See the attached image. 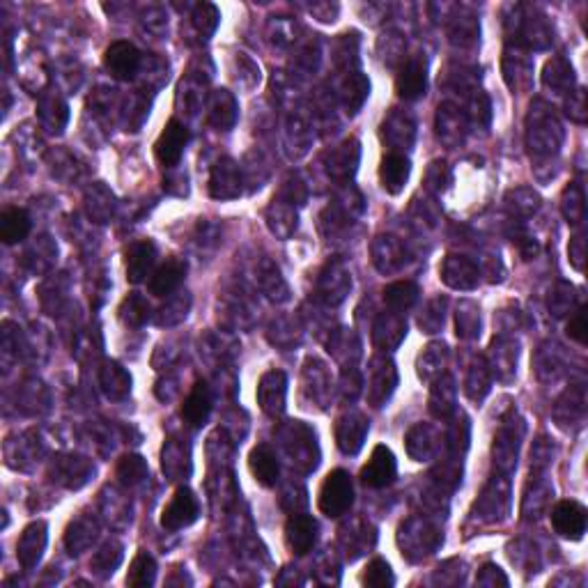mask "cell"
Listing matches in <instances>:
<instances>
[{
	"label": "cell",
	"instance_id": "cell-1",
	"mask_svg": "<svg viewBox=\"0 0 588 588\" xmlns=\"http://www.w3.org/2000/svg\"><path fill=\"white\" fill-rule=\"evenodd\" d=\"M354 504V483L345 469H333L324 478L320 494H317V508L327 517H340L350 511Z\"/></svg>",
	"mask_w": 588,
	"mask_h": 588
},
{
	"label": "cell",
	"instance_id": "cell-2",
	"mask_svg": "<svg viewBox=\"0 0 588 588\" xmlns=\"http://www.w3.org/2000/svg\"><path fill=\"white\" fill-rule=\"evenodd\" d=\"M586 508L579 501L563 499L552 508V527L566 540H582L586 533Z\"/></svg>",
	"mask_w": 588,
	"mask_h": 588
},
{
	"label": "cell",
	"instance_id": "cell-3",
	"mask_svg": "<svg viewBox=\"0 0 588 588\" xmlns=\"http://www.w3.org/2000/svg\"><path fill=\"white\" fill-rule=\"evenodd\" d=\"M198 497L189 488H179L178 492L172 494V499L168 501L166 508H163L162 527L166 531H179L184 527H191L198 520Z\"/></svg>",
	"mask_w": 588,
	"mask_h": 588
},
{
	"label": "cell",
	"instance_id": "cell-4",
	"mask_svg": "<svg viewBox=\"0 0 588 588\" xmlns=\"http://www.w3.org/2000/svg\"><path fill=\"white\" fill-rule=\"evenodd\" d=\"M187 143H189V129L184 127L179 120H171V123L163 127V131L159 133V139H156L155 143L156 162L162 163L163 168L178 166Z\"/></svg>",
	"mask_w": 588,
	"mask_h": 588
},
{
	"label": "cell",
	"instance_id": "cell-5",
	"mask_svg": "<svg viewBox=\"0 0 588 588\" xmlns=\"http://www.w3.org/2000/svg\"><path fill=\"white\" fill-rule=\"evenodd\" d=\"M395 472H398V465H395L393 450L379 444L372 449L370 460L361 469V483L372 489L386 488L395 481Z\"/></svg>",
	"mask_w": 588,
	"mask_h": 588
},
{
	"label": "cell",
	"instance_id": "cell-6",
	"mask_svg": "<svg viewBox=\"0 0 588 588\" xmlns=\"http://www.w3.org/2000/svg\"><path fill=\"white\" fill-rule=\"evenodd\" d=\"M104 67L117 81H131L140 67V51L131 42H113L104 51Z\"/></svg>",
	"mask_w": 588,
	"mask_h": 588
},
{
	"label": "cell",
	"instance_id": "cell-7",
	"mask_svg": "<svg viewBox=\"0 0 588 588\" xmlns=\"http://www.w3.org/2000/svg\"><path fill=\"white\" fill-rule=\"evenodd\" d=\"M285 398H288V377H285V372H265L260 384H258V402H260L266 417H281L285 411Z\"/></svg>",
	"mask_w": 588,
	"mask_h": 588
},
{
	"label": "cell",
	"instance_id": "cell-8",
	"mask_svg": "<svg viewBox=\"0 0 588 588\" xmlns=\"http://www.w3.org/2000/svg\"><path fill=\"white\" fill-rule=\"evenodd\" d=\"M242 194V172L230 156H223L210 175V195L217 200H233Z\"/></svg>",
	"mask_w": 588,
	"mask_h": 588
},
{
	"label": "cell",
	"instance_id": "cell-9",
	"mask_svg": "<svg viewBox=\"0 0 588 588\" xmlns=\"http://www.w3.org/2000/svg\"><path fill=\"white\" fill-rule=\"evenodd\" d=\"M427 88V67L421 58H411L405 65L400 67L398 76H395V92L400 99L414 101L421 99L425 95Z\"/></svg>",
	"mask_w": 588,
	"mask_h": 588
},
{
	"label": "cell",
	"instance_id": "cell-10",
	"mask_svg": "<svg viewBox=\"0 0 588 588\" xmlns=\"http://www.w3.org/2000/svg\"><path fill=\"white\" fill-rule=\"evenodd\" d=\"M317 540V522L311 515H294L285 524V544L297 556H304L313 550Z\"/></svg>",
	"mask_w": 588,
	"mask_h": 588
},
{
	"label": "cell",
	"instance_id": "cell-11",
	"mask_svg": "<svg viewBox=\"0 0 588 588\" xmlns=\"http://www.w3.org/2000/svg\"><path fill=\"white\" fill-rule=\"evenodd\" d=\"M156 260V246L147 239L143 242H133L127 250H124V262H127V281L129 283H143L145 278L150 276L152 266Z\"/></svg>",
	"mask_w": 588,
	"mask_h": 588
},
{
	"label": "cell",
	"instance_id": "cell-12",
	"mask_svg": "<svg viewBox=\"0 0 588 588\" xmlns=\"http://www.w3.org/2000/svg\"><path fill=\"white\" fill-rule=\"evenodd\" d=\"M409 172L411 163L405 155H400V152L384 155L382 163H379V182H382L384 191L391 195H398L400 191L405 189Z\"/></svg>",
	"mask_w": 588,
	"mask_h": 588
},
{
	"label": "cell",
	"instance_id": "cell-13",
	"mask_svg": "<svg viewBox=\"0 0 588 588\" xmlns=\"http://www.w3.org/2000/svg\"><path fill=\"white\" fill-rule=\"evenodd\" d=\"M444 283L456 290H473L478 285V266L465 256H449L441 266Z\"/></svg>",
	"mask_w": 588,
	"mask_h": 588
},
{
	"label": "cell",
	"instance_id": "cell-14",
	"mask_svg": "<svg viewBox=\"0 0 588 588\" xmlns=\"http://www.w3.org/2000/svg\"><path fill=\"white\" fill-rule=\"evenodd\" d=\"M368 433V421L361 414H347L338 421L336 425V441H338V449L347 456H354L359 453V449L363 446V439Z\"/></svg>",
	"mask_w": 588,
	"mask_h": 588
},
{
	"label": "cell",
	"instance_id": "cell-15",
	"mask_svg": "<svg viewBox=\"0 0 588 588\" xmlns=\"http://www.w3.org/2000/svg\"><path fill=\"white\" fill-rule=\"evenodd\" d=\"M184 276H187V265L182 260L171 258V260H166L152 272L150 292L155 297H168V294H172L182 285Z\"/></svg>",
	"mask_w": 588,
	"mask_h": 588
},
{
	"label": "cell",
	"instance_id": "cell-16",
	"mask_svg": "<svg viewBox=\"0 0 588 588\" xmlns=\"http://www.w3.org/2000/svg\"><path fill=\"white\" fill-rule=\"evenodd\" d=\"M249 469L262 488H274L278 481V473H281L276 453H274V450L269 449L266 444H260L250 450Z\"/></svg>",
	"mask_w": 588,
	"mask_h": 588
},
{
	"label": "cell",
	"instance_id": "cell-17",
	"mask_svg": "<svg viewBox=\"0 0 588 588\" xmlns=\"http://www.w3.org/2000/svg\"><path fill=\"white\" fill-rule=\"evenodd\" d=\"M211 411V398L210 391L203 382H195L191 393L184 398L182 405V421L189 427H203L205 425L207 417Z\"/></svg>",
	"mask_w": 588,
	"mask_h": 588
},
{
	"label": "cell",
	"instance_id": "cell-18",
	"mask_svg": "<svg viewBox=\"0 0 588 588\" xmlns=\"http://www.w3.org/2000/svg\"><path fill=\"white\" fill-rule=\"evenodd\" d=\"M46 544V524L33 522L30 527L23 528L21 538L17 544V556L21 560L23 568H33L39 560Z\"/></svg>",
	"mask_w": 588,
	"mask_h": 588
},
{
	"label": "cell",
	"instance_id": "cell-19",
	"mask_svg": "<svg viewBox=\"0 0 588 588\" xmlns=\"http://www.w3.org/2000/svg\"><path fill=\"white\" fill-rule=\"evenodd\" d=\"M372 379H370V389H368V395H370L372 407H382L389 395L393 393V386L398 382L395 377V368L391 361H375L372 363Z\"/></svg>",
	"mask_w": 588,
	"mask_h": 588
},
{
	"label": "cell",
	"instance_id": "cell-20",
	"mask_svg": "<svg viewBox=\"0 0 588 588\" xmlns=\"http://www.w3.org/2000/svg\"><path fill=\"white\" fill-rule=\"evenodd\" d=\"M30 234V217L26 210L10 207L0 214V239L3 244H19Z\"/></svg>",
	"mask_w": 588,
	"mask_h": 588
},
{
	"label": "cell",
	"instance_id": "cell-21",
	"mask_svg": "<svg viewBox=\"0 0 588 588\" xmlns=\"http://www.w3.org/2000/svg\"><path fill=\"white\" fill-rule=\"evenodd\" d=\"M407 324L402 320V315L398 313H386L377 320L375 324V345L382 347V350H393L398 347L400 340L405 338Z\"/></svg>",
	"mask_w": 588,
	"mask_h": 588
},
{
	"label": "cell",
	"instance_id": "cell-22",
	"mask_svg": "<svg viewBox=\"0 0 588 588\" xmlns=\"http://www.w3.org/2000/svg\"><path fill=\"white\" fill-rule=\"evenodd\" d=\"M237 120V101L228 90H217L210 97V123L219 129H230Z\"/></svg>",
	"mask_w": 588,
	"mask_h": 588
},
{
	"label": "cell",
	"instance_id": "cell-23",
	"mask_svg": "<svg viewBox=\"0 0 588 588\" xmlns=\"http://www.w3.org/2000/svg\"><path fill=\"white\" fill-rule=\"evenodd\" d=\"M417 301L418 285L411 283V281H398V283L386 285V290H384V304L389 306L391 313H398V315L409 311Z\"/></svg>",
	"mask_w": 588,
	"mask_h": 588
},
{
	"label": "cell",
	"instance_id": "cell-24",
	"mask_svg": "<svg viewBox=\"0 0 588 588\" xmlns=\"http://www.w3.org/2000/svg\"><path fill=\"white\" fill-rule=\"evenodd\" d=\"M156 579V563L147 552H139L133 556L131 566L127 572V586L133 588H145L152 586Z\"/></svg>",
	"mask_w": 588,
	"mask_h": 588
},
{
	"label": "cell",
	"instance_id": "cell-25",
	"mask_svg": "<svg viewBox=\"0 0 588 588\" xmlns=\"http://www.w3.org/2000/svg\"><path fill=\"white\" fill-rule=\"evenodd\" d=\"M559 129L560 127L554 117L536 113V123H533V129H528V145L533 147V145L538 143V140L544 136V150H554L560 140Z\"/></svg>",
	"mask_w": 588,
	"mask_h": 588
},
{
	"label": "cell",
	"instance_id": "cell-26",
	"mask_svg": "<svg viewBox=\"0 0 588 588\" xmlns=\"http://www.w3.org/2000/svg\"><path fill=\"white\" fill-rule=\"evenodd\" d=\"M345 106H347V113H356L366 101L368 92H370V83L363 74H350V78L345 81Z\"/></svg>",
	"mask_w": 588,
	"mask_h": 588
},
{
	"label": "cell",
	"instance_id": "cell-27",
	"mask_svg": "<svg viewBox=\"0 0 588 588\" xmlns=\"http://www.w3.org/2000/svg\"><path fill=\"white\" fill-rule=\"evenodd\" d=\"M120 317L129 327H140L150 317V306H147V301L140 294H129L127 299L123 301V306H120Z\"/></svg>",
	"mask_w": 588,
	"mask_h": 588
},
{
	"label": "cell",
	"instance_id": "cell-28",
	"mask_svg": "<svg viewBox=\"0 0 588 588\" xmlns=\"http://www.w3.org/2000/svg\"><path fill=\"white\" fill-rule=\"evenodd\" d=\"M266 219H269V221H276L278 219V223H274L269 228L276 234H281V237H290V234L294 233V228H297V211L290 205H285V203H276V200H274V205L272 210H269V214H266Z\"/></svg>",
	"mask_w": 588,
	"mask_h": 588
},
{
	"label": "cell",
	"instance_id": "cell-29",
	"mask_svg": "<svg viewBox=\"0 0 588 588\" xmlns=\"http://www.w3.org/2000/svg\"><path fill=\"white\" fill-rule=\"evenodd\" d=\"M544 85L552 90H566L572 85V67L563 58H554L544 67Z\"/></svg>",
	"mask_w": 588,
	"mask_h": 588
},
{
	"label": "cell",
	"instance_id": "cell-30",
	"mask_svg": "<svg viewBox=\"0 0 588 588\" xmlns=\"http://www.w3.org/2000/svg\"><path fill=\"white\" fill-rule=\"evenodd\" d=\"M361 582L372 588H384V586H393L395 577H393V570H391V566L386 560L375 559L366 566V572H363Z\"/></svg>",
	"mask_w": 588,
	"mask_h": 588
},
{
	"label": "cell",
	"instance_id": "cell-31",
	"mask_svg": "<svg viewBox=\"0 0 588 588\" xmlns=\"http://www.w3.org/2000/svg\"><path fill=\"white\" fill-rule=\"evenodd\" d=\"M147 473V465L140 456H124L117 465V478H120V483L123 485H136L140 483Z\"/></svg>",
	"mask_w": 588,
	"mask_h": 588
},
{
	"label": "cell",
	"instance_id": "cell-32",
	"mask_svg": "<svg viewBox=\"0 0 588 588\" xmlns=\"http://www.w3.org/2000/svg\"><path fill=\"white\" fill-rule=\"evenodd\" d=\"M560 210H563V217L568 219V223H572V226H577V223H582L584 219V191L579 184H570L566 189V194H563V205H560Z\"/></svg>",
	"mask_w": 588,
	"mask_h": 588
},
{
	"label": "cell",
	"instance_id": "cell-33",
	"mask_svg": "<svg viewBox=\"0 0 588 588\" xmlns=\"http://www.w3.org/2000/svg\"><path fill=\"white\" fill-rule=\"evenodd\" d=\"M194 26L203 37H211L219 26V10L211 3H200L194 10Z\"/></svg>",
	"mask_w": 588,
	"mask_h": 588
},
{
	"label": "cell",
	"instance_id": "cell-34",
	"mask_svg": "<svg viewBox=\"0 0 588 588\" xmlns=\"http://www.w3.org/2000/svg\"><path fill=\"white\" fill-rule=\"evenodd\" d=\"M101 384H104V389L108 391L111 389V384H117V389H120V395L127 393L129 384H131V379H129L127 372L123 370V368L117 366V363H106L104 372H101Z\"/></svg>",
	"mask_w": 588,
	"mask_h": 588
},
{
	"label": "cell",
	"instance_id": "cell-35",
	"mask_svg": "<svg viewBox=\"0 0 588 588\" xmlns=\"http://www.w3.org/2000/svg\"><path fill=\"white\" fill-rule=\"evenodd\" d=\"M586 331H588L586 311H584V308H579V311H575V315L568 320L566 333H568V338H570V340L584 345V343H586Z\"/></svg>",
	"mask_w": 588,
	"mask_h": 588
},
{
	"label": "cell",
	"instance_id": "cell-36",
	"mask_svg": "<svg viewBox=\"0 0 588 588\" xmlns=\"http://www.w3.org/2000/svg\"><path fill=\"white\" fill-rule=\"evenodd\" d=\"M584 244H586V242H584V234H575V237L570 239V262L577 272L584 269V256H586Z\"/></svg>",
	"mask_w": 588,
	"mask_h": 588
}]
</instances>
